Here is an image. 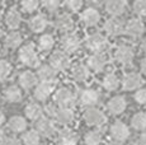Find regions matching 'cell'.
I'll use <instances>...</instances> for the list:
<instances>
[{
    "instance_id": "6da1fadb",
    "label": "cell",
    "mask_w": 146,
    "mask_h": 145,
    "mask_svg": "<svg viewBox=\"0 0 146 145\" xmlns=\"http://www.w3.org/2000/svg\"><path fill=\"white\" fill-rule=\"evenodd\" d=\"M109 135L113 139V141L123 143L130 138V129L122 121H114L109 127Z\"/></svg>"
},
{
    "instance_id": "7a4b0ae2",
    "label": "cell",
    "mask_w": 146,
    "mask_h": 145,
    "mask_svg": "<svg viewBox=\"0 0 146 145\" xmlns=\"http://www.w3.org/2000/svg\"><path fill=\"white\" fill-rule=\"evenodd\" d=\"M19 60L22 61V64L31 66V68H35V66L38 65L40 60H38L37 52H36L35 46L32 43L26 45V46H23L19 50Z\"/></svg>"
},
{
    "instance_id": "3957f363",
    "label": "cell",
    "mask_w": 146,
    "mask_h": 145,
    "mask_svg": "<svg viewBox=\"0 0 146 145\" xmlns=\"http://www.w3.org/2000/svg\"><path fill=\"white\" fill-rule=\"evenodd\" d=\"M55 102L61 108H71L75 103V97L70 89L60 88L55 93Z\"/></svg>"
},
{
    "instance_id": "277c9868",
    "label": "cell",
    "mask_w": 146,
    "mask_h": 145,
    "mask_svg": "<svg viewBox=\"0 0 146 145\" xmlns=\"http://www.w3.org/2000/svg\"><path fill=\"white\" fill-rule=\"evenodd\" d=\"M84 120L89 126H102L106 122V115L98 108L92 107L84 112Z\"/></svg>"
},
{
    "instance_id": "5b68a950",
    "label": "cell",
    "mask_w": 146,
    "mask_h": 145,
    "mask_svg": "<svg viewBox=\"0 0 146 145\" xmlns=\"http://www.w3.org/2000/svg\"><path fill=\"white\" fill-rule=\"evenodd\" d=\"M70 64V59L69 55L64 51H55L53 54L50 56V65L53 69H56L57 71L65 70Z\"/></svg>"
},
{
    "instance_id": "8992f818",
    "label": "cell",
    "mask_w": 146,
    "mask_h": 145,
    "mask_svg": "<svg viewBox=\"0 0 146 145\" xmlns=\"http://www.w3.org/2000/svg\"><path fill=\"white\" fill-rule=\"evenodd\" d=\"M85 43L89 50H92V51H94V54H97V52L104 50V47L107 46V38L102 33H93L86 38Z\"/></svg>"
},
{
    "instance_id": "52a82bcc",
    "label": "cell",
    "mask_w": 146,
    "mask_h": 145,
    "mask_svg": "<svg viewBox=\"0 0 146 145\" xmlns=\"http://www.w3.org/2000/svg\"><path fill=\"white\" fill-rule=\"evenodd\" d=\"M99 93L93 88H86L84 90H81L80 96H79V101L83 106L88 108H92L99 102Z\"/></svg>"
},
{
    "instance_id": "ba28073f",
    "label": "cell",
    "mask_w": 146,
    "mask_h": 145,
    "mask_svg": "<svg viewBox=\"0 0 146 145\" xmlns=\"http://www.w3.org/2000/svg\"><path fill=\"white\" fill-rule=\"evenodd\" d=\"M145 32V24L140 18H131L126 23L125 33H127L130 37H140Z\"/></svg>"
},
{
    "instance_id": "9c48e42d",
    "label": "cell",
    "mask_w": 146,
    "mask_h": 145,
    "mask_svg": "<svg viewBox=\"0 0 146 145\" xmlns=\"http://www.w3.org/2000/svg\"><path fill=\"white\" fill-rule=\"evenodd\" d=\"M126 24H123V22L118 18H108L104 23V31L108 33L109 36H119L122 33H125Z\"/></svg>"
},
{
    "instance_id": "30bf717a",
    "label": "cell",
    "mask_w": 146,
    "mask_h": 145,
    "mask_svg": "<svg viewBox=\"0 0 146 145\" xmlns=\"http://www.w3.org/2000/svg\"><path fill=\"white\" fill-rule=\"evenodd\" d=\"M142 83H144V80L139 72H128L122 79V85L126 90H135V89L139 90Z\"/></svg>"
},
{
    "instance_id": "8fae6325",
    "label": "cell",
    "mask_w": 146,
    "mask_h": 145,
    "mask_svg": "<svg viewBox=\"0 0 146 145\" xmlns=\"http://www.w3.org/2000/svg\"><path fill=\"white\" fill-rule=\"evenodd\" d=\"M135 57V52L131 46H127V45H121V46L117 47L116 50V60L118 63L123 64H131Z\"/></svg>"
},
{
    "instance_id": "7c38bea8",
    "label": "cell",
    "mask_w": 146,
    "mask_h": 145,
    "mask_svg": "<svg viewBox=\"0 0 146 145\" xmlns=\"http://www.w3.org/2000/svg\"><path fill=\"white\" fill-rule=\"evenodd\" d=\"M126 107H127V102L122 96L112 97L107 103V108L112 115H121L125 112Z\"/></svg>"
},
{
    "instance_id": "4fadbf2b",
    "label": "cell",
    "mask_w": 146,
    "mask_h": 145,
    "mask_svg": "<svg viewBox=\"0 0 146 145\" xmlns=\"http://www.w3.org/2000/svg\"><path fill=\"white\" fill-rule=\"evenodd\" d=\"M126 3L123 0H108L106 3V10L108 14H111L113 18L122 15L126 12Z\"/></svg>"
},
{
    "instance_id": "5bb4252c",
    "label": "cell",
    "mask_w": 146,
    "mask_h": 145,
    "mask_svg": "<svg viewBox=\"0 0 146 145\" xmlns=\"http://www.w3.org/2000/svg\"><path fill=\"white\" fill-rule=\"evenodd\" d=\"M36 131H38L40 135L48 138V136H52L56 132V127H55V124L50 118H43L42 117L41 120L36 121Z\"/></svg>"
},
{
    "instance_id": "9a60e30c",
    "label": "cell",
    "mask_w": 146,
    "mask_h": 145,
    "mask_svg": "<svg viewBox=\"0 0 146 145\" xmlns=\"http://www.w3.org/2000/svg\"><path fill=\"white\" fill-rule=\"evenodd\" d=\"M37 76L41 79V82L53 83L57 78V70L53 69L51 65H42L38 68Z\"/></svg>"
},
{
    "instance_id": "2e32d148",
    "label": "cell",
    "mask_w": 146,
    "mask_h": 145,
    "mask_svg": "<svg viewBox=\"0 0 146 145\" xmlns=\"http://www.w3.org/2000/svg\"><path fill=\"white\" fill-rule=\"evenodd\" d=\"M107 65V57L102 52L93 54L88 57V66L94 71H102Z\"/></svg>"
},
{
    "instance_id": "e0dca14e",
    "label": "cell",
    "mask_w": 146,
    "mask_h": 145,
    "mask_svg": "<svg viewBox=\"0 0 146 145\" xmlns=\"http://www.w3.org/2000/svg\"><path fill=\"white\" fill-rule=\"evenodd\" d=\"M61 45L62 47L69 52H74L79 49L80 46V38L74 33H66L62 38H61Z\"/></svg>"
},
{
    "instance_id": "ac0fdd59",
    "label": "cell",
    "mask_w": 146,
    "mask_h": 145,
    "mask_svg": "<svg viewBox=\"0 0 146 145\" xmlns=\"http://www.w3.org/2000/svg\"><path fill=\"white\" fill-rule=\"evenodd\" d=\"M53 92V83L41 82L35 89V98L37 101H46Z\"/></svg>"
},
{
    "instance_id": "d6986e66",
    "label": "cell",
    "mask_w": 146,
    "mask_h": 145,
    "mask_svg": "<svg viewBox=\"0 0 146 145\" xmlns=\"http://www.w3.org/2000/svg\"><path fill=\"white\" fill-rule=\"evenodd\" d=\"M81 21L86 24V26H95L98 24V22L100 21V14L98 12L97 8L89 7L81 14Z\"/></svg>"
},
{
    "instance_id": "ffe728a7",
    "label": "cell",
    "mask_w": 146,
    "mask_h": 145,
    "mask_svg": "<svg viewBox=\"0 0 146 145\" xmlns=\"http://www.w3.org/2000/svg\"><path fill=\"white\" fill-rule=\"evenodd\" d=\"M24 112H26V116L29 120L38 121V120L42 118V115H43V108H42L38 103H29L28 106H26Z\"/></svg>"
},
{
    "instance_id": "44dd1931",
    "label": "cell",
    "mask_w": 146,
    "mask_h": 145,
    "mask_svg": "<svg viewBox=\"0 0 146 145\" xmlns=\"http://www.w3.org/2000/svg\"><path fill=\"white\" fill-rule=\"evenodd\" d=\"M55 118L58 124L61 125H67L74 120V112L71 111V108H61L58 107L56 111Z\"/></svg>"
},
{
    "instance_id": "7402d4cb",
    "label": "cell",
    "mask_w": 146,
    "mask_h": 145,
    "mask_svg": "<svg viewBox=\"0 0 146 145\" xmlns=\"http://www.w3.org/2000/svg\"><path fill=\"white\" fill-rule=\"evenodd\" d=\"M22 23V15L18 10L12 9L8 12L7 17H5V24L9 27L10 29H15L21 26Z\"/></svg>"
},
{
    "instance_id": "603a6c76",
    "label": "cell",
    "mask_w": 146,
    "mask_h": 145,
    "mask_svg": "<svg viewBox=\"0 0 146 145\" xmlns=\"http://www.w3.org/2000/svg\"><path fill=\"white\" fill-rule=\"evenodd\" d=\"M47 26V18L43 14H38L36 17H33L29 22V28L32 32L35 33H40L42 32Z\"/></svg>"
},
{
    "instance_id": "cb8c5ba5",
    "label": "cell",
    "mask_w": 146,
    "mask_h": 145,
    "mask_svg": "<svg viewBox=\"0 0 146 145\" xmlns=\"http://www.w3.org/2000/svg\"><path fill=\"white\" fill-rule=\"evenodd\" d=\"M19 84L24 89H31L37 83V76L32 71H23L19 75Z\"/></svg>"
},
{
    "instance_id": "d4e9b609",
    "label": "cell",
    "mask_w": 146,
    "mask_h": 145,
    "mask_svg": "<svg viewBox=\"0 0 146 145\" xmlns=\"http://www.w3.org/2000/svg\"><path fill=\"white\" fill-rule=\"evenodd\" d=\"M72 76L79 83L86 82L89 78V68L83 65V64H78V65H75L74 69H72Z\"/></svg>"
},
{
    "instance_id": "484cf974",
    "label": "cell",
    "mask_w": 146,
    "mask_h": 145,
    "mask_svg": "<svg viewBox=\"0 0 146 145\" xmlns=\"http://www.w3.org/2000/svg\"><path fill=\"white\" fill-rule=\"evenodd\" d=\"M8 125H9V129L14 131V132H22V131H24L27 129V121H26V118L22 116L10 117Z\"/></svg>"
},
{
    "instance_id": "4316f807",
    "label": "cell",
    "mask_w": 146,
    "mask_h": 145,
    "mask_svg": "<svg viewBox=\"0 0 146 145\" xmlns=\"http://www.w3.org/2000/svg\"><path fill=\"white\" fill-rule=\"evenodd\" d=\"M56 27L60 31H62V32H69L74 27V21H72V18L70 15L61 14L56 19Z\"/></svg>"
},
{
    "instance_id": "83f0119b",
    "label": "cell",
    "mask_w": 146,
    "mask_h": 145,
    "mask_svg": "<svg viewBox=\"0 0 146 145\" xmlns=\"http://www.w3.org/2000/svg\"><path fill=\"white\" fill-rule=\"evenodd\" d=\"M5 99L10 103H17L22 99V90L17 85H10L4 92Z\"/></svg>"
},
{
    "instance_id": "f1b7e54d",
    "label": "cell",
    "mask_w": 146,
    "mask_h": 145,
    "mask_svg": "<svg viewBox=\"0 0 146 145\" xmlns=\"http://www.w3.org/2000/svg\"><path fill=\"white\" fill-rule=\"evenodd\" d=\"M58 145H76L78 143V138L74 132L71 131H61L60 135L57 139Z\"/></svg>"
},
{
    "instance_id": "f546056e",
    "label": "cell",
    "mask_w": 146,
    "mask_h": 145,
    "mask_svg": "<svg viewBox=\"0 0 146 145\" xmlns=\"http://www.w3.org/2000/svg\"><path fill=\"white\" fill-rule=\"evenodd\" d=\"M131 126L135 130L142 131L146 129V113L145 112H137L135 113L131 118Z\"/></svg>"
},
{
    "instance_id": "4dcf8cb0",
    "label": "cell",
    "mask_w": 146,
    "mask_h": 145,
    "mask_svg": "<svg viewBox=\"0 0 146 145\" xmlns=\"http://www.w3.org/2000/svg\"><path fill=\"white\" fill-rule=\"evenodd\" d=\"M103 140V134L100 130H92L86 132L84 141L86 145H99Z\"/></svg>"
},
{
    "instance_id": "1f68e13d",
    "label": "cell",
    "mask_w": 146,
    "mask_h": 145,
    "mask_svg": "<svg viewBox=\"0 0 146 145\" xmlns=\"http://www.w3.org/2000/svg\"><path fill=\"white\" fill-rule=\"evenodd\" d=\"M22 141L24 143V145H40L41 135L38 134V131L29 130V131H27V132L23 134Z\"/></svg>"
},
{
    "instance_id": "d6a6232c",
    "label": "cell",
    "mask_w": 146,
    "mask_h": 145,
    "mask_svg": "<svg viewBox=\"0 0 146 145\" xmlns=\"http://www.w3.org/2000/svg\"><path fill=\"white\" fill-rule=\"evenodd\" d=\"M103 87L107 90H116L119 87V79L116 74H107L103 79Z\"/></svg>"
},
{
    "instance_id": "836d02e7",
    "label": "cell",
    "mask_w": 146,
    "mask_h": 145,
    "mask_svg": "<svg viewBox=\"0 0 146 145\" xmlns=\"http://www.w3.org/2000/svg\"><path fill=\"white\" fill-rule=\"evenodd\" d=\"M22 41H23V38L19 32H10L5 37V46L9 49H17L22 43Z\"/></svg>"
},
{
    "instance_id": "e575fe53",
    "label": "cell",
    "mask_w": 146,
    "mask_h": 145,
    "mask_svg": "<svg viewBox=\"0 0 146 145\" xmlns=\"http://www.w3.org/2000/svg\"><path fill=\"white\" fill-rule=\"evenodd\" d=\"M53 43H55V40L51 35H42L38 40V45L43 51H48L53 47Z\"/></svg>"
},
{
    "instance_id": "d590c367",
    "label": "cell",
    "mask_w": 146,
    "mask_h": 145,
    "mask_svg": "<svg viewBox=\"0 0 146 145\" xmlns=\"http://www.w3.org/2000/svg\"><path fill=\"white\" fill-rule=\"evenodd\" d=\"M12 74V65L7 60H0V80L7 79Z\"/></svg>"
},
{
    "instance_id": "8d00e7d4",
    "label": "cell",
    "mask_w": 146,
    "mask_h": 145,
    "mask_svg": "<svg viewBox=\"0 0 146 145\" xmlns=\"http://www.w3.org/2000/svg\"><path fill=\"white\" fill-rule=\"evenodd\" d=\"M132 9L137 15L145 17L146 15V0H136L132 4Z\"/></svg>"
},
{
    "instance_id": "74e56055",
    "label": "cell",
    "mask_w": 146,
    "mask_h": 145,
    "mask_svg": "<svg viewBox=\"0 0 146 145\" xmlns=\"http://www.w3.org/2000/svg\"><path fill=\"white\" fill-rule=\"evenodd\" d=\"M21 5L23 8V10H26L27 13H32L40 7V3L37 0H24V1H22Z\"/></svg>"
},
{
    "instance_id": "f35d334b",
    "label": "cell",
    "mask_w": 146,
    "mask_h": 145,
    "mask_svg": "<svg viewBox=\"0 0 146 145\" xmlns=\"http://www.w3.org/2000/svg\"><path fill=\"white\" fill-rule=\"evenodd\" d=\"M133 98L139 104L146 106V89L140 88L139 90H136L135 94H133Z\"/></svg>"
},
{
    "instance_id": "ab89813d",
    "label": "cell",
    "mask_w": 146,
    "mask_h": 145,
    "mask_svg": "<svg viewBox=\"0 0 146 145\" xmlns=\"http://www.w3.org/2000/svg\"><path fill=\"white\" fill-rule=\"evenodd\" d=\"M65 5L69 10H71V12H76V10H79L81 8L83 1H81V0H69V1H66Z\"/></svg>"
},
{
    "instance_id": "60d3db41",
    "label": "cell",
    "mask_w": 146,
    "mask_h": 145,
    "mask_svg": "<svg viewBox=\"0 0 146 145\" xmlns=\"http://www.w3.org/2000/svg\"><path fill=\"white\" fill-rule=\"evenodd\" d=\"M44 7H46V9L48 10V12L53 13L60 8V3H58L57 0H48V1L44 3Z\"/></svg>"
},
{
    "instance_id": "b9f144b4",
    "label": "cell",
    "mask_w": 146,
    "mask_h": 145,
    "mask_svg": "<svg viewBox=\"0 0 146 145\" xmlns=\"http://www.w3.org/2000/svg\"><path fill=\"white\" fill-rule=\"evenodd\" d=\"M0 145H18V140L13 136L4 135L0 139Z\"/></svg>"
},
{
    "instance_id": "7bdbcfd3",
    "label": "cell",
    "mask_w": 146,
    "mask_h": 145,
    "mask_svg": "<svg viewBox=\"0 0 146 145\" xmlns=\"http://www.w3.org/2000/svg\"><path fill=\"white\" fill-rule=\"evenodd\" d=\"M44 111H46V113L48 116H52V117H55V115H56V111H57V108L56 107H53V106H47L46 108H44Z\"/></svg>"
},
{
    "instance_id": "ee69618b",
    "label": "cell",
    "mask_w": 146,
    "mask_h": 145,
    "mask_svg": "<svg viewBox=\"0 0 146 145\" xmlns=\"http://www.w3.org/2000/svg\"><path fill=\"white\" fill-rule=\"evenodd\" d=\"M139 143H140V145H146V130L141 134V135H140V138H139Z\"/></svg>"
},
{
    "instance_id": "f6af8a7d",
    "label": "cell",
    "mask_w": 146,
    "mask_h": 145,
    "mask_svg": "<svg viewBox=\"0 0 146 145\" xmlns=\"http://www.w3.org/2000/svg\"><path fill=\"white\" fill-rule=\"evenodd\" d=\"M140 69H141V72L144 75H146V57H144L141 60V64H140Z\"/></svg>"
},
{
    "instance_id": "bcb514c9",
    "label": "cell",
    "mask_w": 146,
    "mask_h": 145,
    "mask_svg": "<svg viewBox=\"0 0 146 145\" xmlns=\"http://www.w3.org/2000/svg\"><path fill=\"white\" fill-rule=\"evenodd\" d=\"M141 51L144 52V54H146V37L142 40V42H141Z\"/></svg>"
},
{
    "instance_id": "7dc6e473",
    "label": "cell",
    "mask_w": 146,
    "mask_h": 145,
    "mask_svg": "<svg viewBox=\"0 0 146 145\" xmlns=\"http://www.w3.org/2000/svg\"><path fill=\"white\" fill-rule=\"evenodd\" d=\"M4 122H5V116H4V113L0 111V127L3 126V124H4Z\"/></svg>"
},
{
    "instance_id": "c3c4849f",
    "label": "cell",
    "mask_w": 146,
    "mask_h": 145,
    "mask_svg": "<svg viewBox=\"0 0 146 145\" xmlns=\"http://www.w3.org/2000/svg\"><path fill=\"white\" fill-rule=\"evenodd\" d=\"M108 145H122V143H117V141H112V143H109Z\"/></svg>"
},
{
    "instance_id": "681fc988",
    "label": "cell",
    "mask_w": 146,
    "mask_h": 145,
    "mask_svg": "<svg viewBox=\"0 0 146 145\" xmlns=\"http://www.w3.org/2000/svg\"><path fill=\"white\" fill-rule=\"evenodd\" d=\"M1 18H3V13H1V10H0V21H1Z\"/></svg>"
},
{
    "instance_id": "f907efd6",
    "label": "cell",
    "mask_w": 146,
    "mask_h": 145,
    "mask_svg": "<svg viewBox=\"0 0 146 145\" xmlns=\"http://www.w3.org/2000/svg\"><path fill=\"white\" fill-rule=\"evenodd\" d=\"M1 36H3V32H1V31H0V38H1Z\"/></svg>"
}]
</instances>
